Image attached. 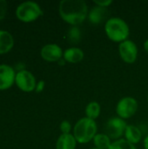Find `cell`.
Listing matches in <instances>:
<instances>
[{"instance_id":"obj_21","label":"cell","mask_w":148,"mask_h":149,"mask_svg":"<svg viewBox=\"0 0 148 149\" xmlns=\"http://www.w3.org/2000/svg\"><path fill=\"white\" fill-rule=\"evenodd\" d=\"M60 130L63 133V134H68L71 131V124L67 120H64L60 124Z\"/></svg>"},{"instance_id":"obj_9","label":"cell","mask_w":148,"mask_h":149,"mask_svg":"<svg viewBox=\"0 0 148 149\" xmlns=\"http://www.w3.org/2000/svg\"><path fill=\"white\" fill-rule=\"evenodd\" d=\"M14 69L8 65H0V90L10 88L15 82Z\"/></svg>"},{"instance_id":"obj_20","label":"cell","mask_w":148,"mask_h":149,"mask_svg":"<svg viewBox=\"0 0 148 149\" xmlns=\"http://www.w3.org/2000/svg\"><path fill=\"white\" fill-rule=\"evenodd\" d=\"M7 8H8V4L7 2L4 0H0V20H2L7 12Z\"/></svg>"},{"instance_id":"obj_11","label":"cell","mask_w":148,"mask_h":149,"mask_svg":"<svg viewBox=\"0 0 148 149\" xmlns=\"http://www.w3.org/2000/svg\"><path fill=\"white\" fill-rule=\"evenodd\" d=\"M108 11L106 8L100 6H94L89 12V20L92 24H98L102 23L107 17Z\"/></svg>"},{"instance_id":"obj_25","label":"cell","mask_w":148,"mask_h":149,"mask_svg":"<svg viewBox=\"0 0 148 149\" xmlns=\"http://www.w3.org/2000/svg\"><path fill=\"white\" fill-rule=\"evenodd\" d=\"M144 48H145V50L148 52V39L144 43Z\"/></svg>"},{"instance_id":"obj_27","label":"cell","mask_w":148,"mask_h":149,"mask_svg":"<svg viewBox=\"0 0 148 149\" xmlns=\"http://www.w3.org/2000/svg\"><path fill=\"white\" fill-rule=\"evenodd\" d=\"M147 100H148V98H147Z\"/></svg>"},{"instance_id":"obj_5","label":"cell","mask_w":148,"mask_h":149,"mask_svg":"<svg viewBox=\"0 0 148 149\" xmlns=\"http://www.w3.org/2000/svg\"><path fill=\"white\" fill-rule=\"evenodd\" d=\"M15 83L19 89L26 93L32 92L36 89L37 86L34 75L26 70H20L17 72L15 78Z\"/></svg>"},{"instance_id":"obj_18","label":"cell","mask_w":148,"mask_h":149,"mask_svg":"<svg viewBox=\"0 0 148 149\" xmlns=\"http://www.w3.org/2000/svg\"><path fill=\"white\" fill-rule=\"evenodd\" d=\"M67 38H68L70 43H72V44H78L80 41V38H81L80 30L78 27H76V26L72 27L68 31Z\"/></svg>"},{"instance_id":"obj_14","label":"cell","mask_w":148,"mask_h":149,"mask_svg":"<svg viewBox=\"0 0 148 149\" xmlns=\"http://www.w3.org/2000/svg\"><path fill=\"white\" fill-rule=\"evenodd\" d=\"M64 58L65 61L69 63H79L84 58V52L81 49L77 47L68 48L64 52Z\"/></svg>"},{"instance_id":"obj_6","label":"cell","mask_w":148,"mask_h":149,"mask_svg":"<svg viewBox=\"0 0 148 149\" xmlns=\"http://www.w3.org/2000/svg\"><path fill=\"white\" fill-rule=\"evenodd\" d=\"M126 127V123L123 119L117 117L112 118L106 124V134L110 139H119L125 134Z\"/></svg>"},{"instance_id":"obj_15","label":"cell","mask_w":148,"mask_h":149,"mask_svg":"<svg viewBox=\"0 0 148 149\" xmlns=\"http://www.w3.org/2000/svg\"><path fill=\"white\" fill-rule=\"evenodd\" d=\"M125 135H126V141L133 145L136 143H139L142 136L141 131L140 130V128L133 125H129L126 127Z\"/></svg>"},{"instance_id":"obj_26","label":"cell","mask_w":148,"mask_h":149,"mask_svg":"<svg viewBox=\"0 0 148 149\" xmlns=\"http://www.w3.org/2000/svg\"><path fill=\"white\" fill-rule=\"evenodd\" d=\"M91 149H99V148H91Z\"/></svg>"},{"instance_id":"obj_13","label":"cell","mask_w":148,"mask_h":149,"mask_svg":"<svg viewBox=\"0 0 148 149\" xmlns=\"http://www.w3.org/2000/svg\"><path fill=\"white\" fill-rule=\"evenodd\" d=\"M77 141L71 134H61L57 141L56 149H75Z\"/></svg>"},{"instance_id":"obj_22","label":"cell","mask_w":148,"mask_h":149,"mask_svg":"<svg viewBox=\"0 0 148 149\" xmlns=\"http://www.w3.org/2000/svg\"><path fill=\"white\" fill-rule=\"evenodd\" d=\"M94 3H95L98 6L106 8L107 6H109V5L113 3V1H112V0H95Z\"/></svg>"},{"instance_id":"obj_17","label":"cell","mask_w":148,"mask_h":149,"mask_svg":"<svg viewBox=\"0 0 148 149\" xmlns=\"http://www.w3.org/2000/svg\"><path fill=\"white\" fill-rule=\"evenodd\" d=\"M85 113H86L87 118H89V119H92V120L97 119L100 113L99 104L96 101L90 102L85 107Z\"/></svg>"},{"instance_id":"obj_8","label":"cell","mask_w":148,"mask_h":149,"mask_svg":"<svg viewBox=\"0 0 148 149\" xmlns=\"http://www.w3.org/2000/svg\"><path fill=\"white\" fill-rule=\"evenodd\" d=\"M119 52L121 58L127 64L134 63L138 56V49L136 45L133 41L127 39L120 44Z\"/></svg>"},{"instance_id":"obj_12","label":"cell","mask_w":148,"mask_h":149,"mask_svg":"<svg viewBox=\"0 0 148 149\" xmlns=\"http://www.w3.org/2000/svg\"><path fill=\"white\" fill-rule=\"evenodd\" d=\"M14 45L12 35L6 31L0 30V54L6 53L11 50Z\"/></svg>"},{"instance_id":"obj_10","label":"cell","mask_w":148,"mask_h":149,"mask_svg":"<svg viewBox=\"0 0 148 149\" xmlns=\"http://www.w3.org/2000/svg\"><path fill=\"white\" fill-rule=\"evenodd\" d=\"M41 56L44 60L49 62L59 61L63 57V51L58 45L49 44L41 49Z\"/></svg>"},{"instance_id":"obj_24","label":"cell","mask_w":148,"mask_h":149,"mask_svg":"<svg viewBox=\"0 0 148 149\" xmlns=\"http://www.w3.org/2000/svg\"><path fill=\"white\" fill-rule=\"evenodd\" d=\"M144 147H145V149H148V135L144 141Z\"/></svg>"},{"instance_id":"obj_2","label":"cell","mask_w":148,"mask_h":149,"mask_svg":"<svg viewBox=\"0 0 148 149\" xmlns=\"http://www.w3.org/2000/svg\"><path fill=\"white\" fill-rule=\"evenodd\" d=\"M97 134V124L94 120L87 117L80 119L74 127V134L77 142L84 144L91 141Z\"/></svg>"},{"instance_id":"obj_3","label":"cell","mask_w":148,"mask_h":149,"mask_svg":"<svg viewBox=\"0 0 148 149\" xmlns=\"http://www.w3.org/2000/svg\"><path fill=\"white\" fill-rule=\"evenodd\" d=\"M105 31L108 38L114 42H124L129 36L127 24L120 17H113L106 21Z\"/></svg>"},{"instance_id":"obj_19","label":"cell","mask_w":148,"mask_h":149,"mask_svg":"<svg viewBox=\"0 0 148 149\" xmlns=\"http://www.w3.org/2000/svg\"><path fill=\"white\" fill-rule=\"evenodd\" d=\"M108 149H137L133 144L126 140H118L111 144Z\"/></svg>"},{"instance_id":"obj_1","label":"cell","mask_w":148,"mask_h":149,"mask_svg":"<svg viewBox=\"0 0 148 149\" xmlns=\"http://www.w3.org/2000/svg\"><path fill=\"white\" fill-rule=\"evenodd\" d=\"M87 11V5L83 0H63L59 3L62 19L72 25L81 24L86 17Z\"/></svg>"},{"instance_id":"obj_4","label":"cell","mask_w":148,"mask_h":149,"mask_svg":"<svg viewBox=\"0 0 148 149\" xmlns=\"http://www.w3.org/2000/svg\"><path fill=\"white\" fill-rule=\"evenodd\" d=\"M40 6L31 1H26L20 3L16 9V16L22 22L29 23L36 20L42 15Z\"/></svg>"},{"instance_id":"obj_23","label":"cell","mask_w":148,"mask_h":149,"mask_svg":"<svg viewBox=\"0 0 148 149\" xmlns=\"http://www.w3.org/2000/svg\"><path fill=\"white\" fill-rule=\"evenodd\" d=\"M44 88V80H40L39 82L37 83L36 86V92L37 93H41Z\"/></svg>"},{"instance_id":"obj_7","label":"cell","mask_w":148,"mask_h":149,"mask_svg":"<svg viewBox=\"0 0 148 149\" xmlns=\"http://www.w3.org/2000/svg\"><path fill=\"white\" fill-rule=\"evenodd\" d=\"M137 109L138 103L136 100L132 97H126L119 101L116 111L121 119H128L135 114Z\"/></svg>"},{"instance_id":"obj_16","label":"cell","mask_w":148,"mask_h":149,"mask_svg":"<svg viewBox=\"0 0 148 149\" xmlns=\"http://www.w3.org/2000/svg\"><path fill=\"white\" fill-rule=\"evenodd\" d=\"M94 145L99 149H108L111 146V139L106 134H97L93 139Z\"/></svg>"}]
</instances>
